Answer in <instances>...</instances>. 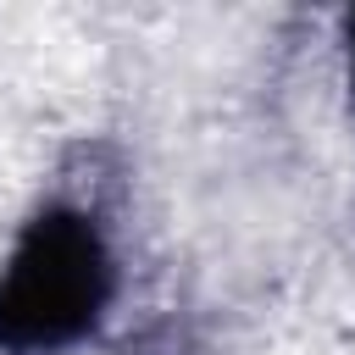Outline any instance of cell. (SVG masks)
<instances>
[{"mask_svg":"<svg viewBox=\"0 0 355 355\" xmlns=\"http://www.w3.org/2000/svg\"><path fill=\"white\" fill-rule=\"evenodd\" d=\"M94 305V244L78 227L50 222L6 283V333L55 338Z\"/></svg>","mask_w":355,"mask_h":355,"instance_id":"6da1fadb","label":"cell"}]
</instances>
